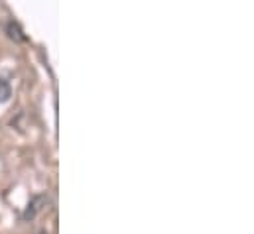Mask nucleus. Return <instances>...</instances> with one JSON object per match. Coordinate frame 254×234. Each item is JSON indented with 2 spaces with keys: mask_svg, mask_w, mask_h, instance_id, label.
<instances>
[{
  "mask_svg": "<svg viewBox=\"0 0 254 234\" xmlns=\"http://www.w3.org/2000/svg\"><path fill=\"white\" fill-rule=\"evenodd\" d=\"M12 95V89H10V83L6 79H0V103H6Z\"/></svg>",
  "mask_w": 254,
  "mask_h": 234,
  "instance_id": "obj_2",
  "label": "nucleus"
},
{
  "mask_svg": "<svg viewBox=\"0 0 254 234\" xmlns=\"http://www.w3.org/2000/svg\"><path fill=\"white\" fill-rule=\"evenodd\" d=\"M6 32H8V36H10L12 40H16V42H22V40H26V38H24V34H22V30H20V26H18L16 22H8V26H6Z\"/></svg>",
  "mask_w": 254,
  "mask_h": 234,
  "instance_id": "obj_1",
  "label": "nucleus"
}]
</instances>
